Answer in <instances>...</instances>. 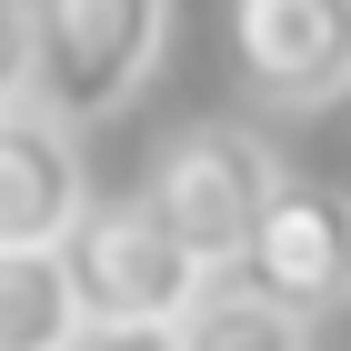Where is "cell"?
Returning a JSON list of instances; mask_svg holds the SVG:
<instances>
[{
	"label": "cell",
	"mask_w": 351,
	"mask_h": 351,
	"mask_svg": "<svg viewBox=\"0 0 351 351\" xmlns=\"http://www.w3.org/2000/svg\"><path fill=\"white\" fill-rule=\"evenodd\" d=\"M30 10V110L110 121L171 51V0H21Z\"/></svg>",
	"instance_id": "1"
},
{
	"label": "cell",
	"mask_w": 351,
	"mask_h": 351,
	"mask_svg": "<svg viewBox=\"0 0 351 351\" xmlns=\"http://www.w3.org/2000/svg\"><path fill=\"white\" fill-rule=\"evenodd\" d=\"M281 151H271L251 121H191L181 141H171L161 161H151V211L171 221V241L191 251V261L211 271H241V251H251V231H261V211L281 201Z\"/></svg>",
	"instance_id": "2"
},
{
	"label": "cell",
	"mask_w": 351,
	"mask_h": 351,
	"mask_svg": "<svg viewBox=\"0 0 351 351\" xmlns=\"http://www.w3.org/2000/svg\"><path fill=\"white\" fill-rule=\"evenodd\" d=\"M71 261V291H81V322H141V331H181L211 291V271L171 241V221L151 201H90L81 231L60 241Z\"/></svg>",
	"instance_id": "3"
},
{
	"label": "cell",
	"mask_w": 351,
	"mask_h": 351,
	"mask_svg": "<svg viewBox=\"0 0 351 351\" xmlns=\"http://www.w3.org/2000/svg\"><path fill=\"white\" fill-rule=\"evenodd\" d=\"M231 71L271 110H322L351 90V0H231Z\"/></svg>",
	"instance_id": "4"
},
{
	"label": "cell",
	"mask_w": 351,
	"mask_h": 351,
	"mask_svg": "<svg viewBox=\"0 0 351 351\" xmlns=\"http://www.w3.org/2000/svg\"><path fill=\"white\" fill-rule=\"evenodd\" d=\"M231 281H251V291H261L271 311H291V322L341 311L351 301V191L281 181V201L261 211V231H251V251H241Z\"/></svg>",
	"instance_id": "5"
},
{
	"label": "cell",
	"mask_w": 351,
	"mask_h": 351,
	"mask_svg": "<svg viewBox=\"0 0 351 351\" xmlns=\"http://www.w3.org/2000/svg\"><path fill=\"white\" fill-rule=\"evenodd\" d=\"M81 141L51 110H0V251H60L81 231Z\"/></svg>",
	"instance_id": "6"
},
{
	"label": "cell",
	"mask_w": 351,
	"mask_h": 351,
	"mask_svg": "<svg viewBox=\"0 0 351 351\" xmlns=\"http://www.w3.org/2000/svg\"><path fill=\"white\" fill-rule=\"evenodd\" d=\"M81 331V291L60 251H0V351H60Z\"/></svg>",
	"instance_id": "7"
},
{
	"label": "cell",
	"mask_w": 351,
	"mask_h": 351,
	"mask_svg": "<svg viewBox=\"0 0 351 351\" xmlns=\"http://www.w3.org/2000/svg\"><path fill=\"white\" fill-rule=\"evenodd\" d=\"M301 331H311V322L271 311L251 281H211V291H201V311L181 322V351H311Z\"/></svg>",
	"instance_id": "8"
},
{
	"label": "cell",
	"mask_w": 351,
	"mask_h": 351,
	"mask_svg": "<svg viewBox=\"0 0 351 351\" xmlns=\"http://www.w3.org/2000/svg\"><path fill=\"white\" fill-rule=\"evenodd\" d=\"M30 101V10L21 0H0V110Z\"/></svg>",
	"instance_id": "9"
},
{
	"label": "cell",
	"mask_w": 351,
	"mask_h": 351,
	"mask_svg": "<svg viewBox=\"0 0 351 351\" xmlns=\"http://www.w3.org/2000/svg\"><path fill=\"white\" fill-rule=\"evenodd\" d=\"M60 351H181V331H141V322H81Z\"/></svg>",
	"instance_id": "10"
}]
</instances>
